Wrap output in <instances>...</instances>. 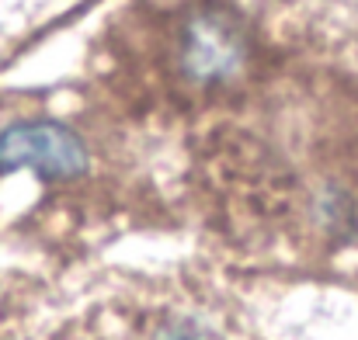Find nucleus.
<instances>
[{
    "instance_id": "1",
    "label": "nucleus",
    "mask_w": 358,
    "mask_h": 340,
    "mask_svg": "<svg viewBox=\"0 0 358 340\" xmlns=\"http://www.w3.org/2000/svg\"><path fill=\"white\" fill-rule=\"evenodd\" d=\"M56 340H254L223 299L150 281L91 302Z\"/></svg>"
},
{
    "instance_id": "2",
    "label": "nucleus",
    "mask_w": 358,
    "mask_h": 340,
    "mask_svg": "<svg viewBox=\"0 0 358 340\" xmlns=\"http://www.w3.org/2000/svg\"><path fill=\"white\" fill-rule=\"evenodd\" d=\"M91 167L84 139L49 118H24L0 132V170H31L42 181H77Z\"/></svg>"
},
{
    "instance_id": "3",
    "label": "nucleus",
    "mask_w": 358,
    "mask_h": 340,
    "mask_svg": "<svg viewBox=\"0 0 358 340\" xmlns=\"http://www.w3.org/2000/svg\"><path fill=\"white\" fill-rule=\"evenodd\" d=\"M247 63V35L220 10H202L188 17L178 38V66L188 84L216 87L237 80Z\"/></svg>"
}]
</instances>
